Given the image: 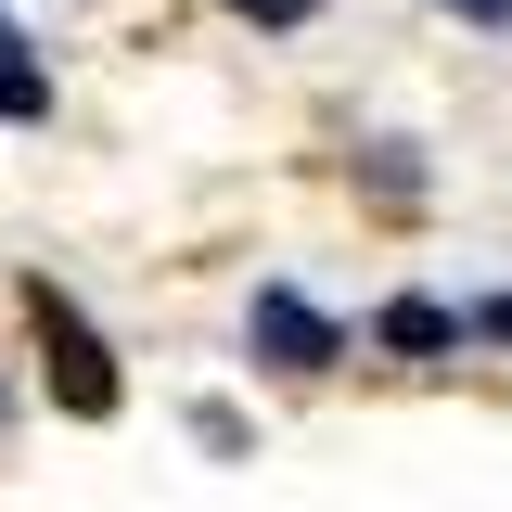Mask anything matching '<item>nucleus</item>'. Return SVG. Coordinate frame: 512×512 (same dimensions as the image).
<instances>
[{"instance_id": "f257e3e1", "label": "nucleus", "mask_w": 512, "mask_h": 512, "mask_svg": "<svg viewBox=\"0 0 512 512\" xmlns=\"http://www.w3.org/2000/svg\"><path fill=\"white\" fill-rule=\"evenodd\" d=\"M244 346L269 359V372H333V359H346L333 308H308L295 282H256V308H244Z\"/></svg>"}, {"instance_id": "f03ea898", "label": "nucleus", "mask_w": 512, "mask_h": 512, "mask_svg": "<svg viewBox=\"0 0 512 512\" xmlns=\"http://www.w3.org/2000/svg\"><path fill=\"white\" fill-rule=\"evenodd\" d=\"M39 333H52V397L77 410V423H116V359H103V333L77 320V295L39 282Z\"/></svg>"}, {"instance_id": "7ed1b4c3", "label": "nucleus", "mask_w": 512, "mask_h": 512, "mask_svg": "<svg viewBox=\"0 0 512 512\" xmlns=\"http://www.w3.org/2000/svg\"><path fill=\"white\" fill-rule=\"evenodd\" d=\"M372 333L397 346V359H448V346H461V308H448V295H384Z\"/></svg>"}, {"instance_id": "20e7f679", "label": "nucleus", "mask_w": 512, "mask_h": 512, "mask_svg": "<svg viewBox=\"0 0 512 512\" xmlns=\"http://www.w3.org/2000/svg\"><path fill=\"white\" fill-rule=\"evenodd\" d=\"M26 116H52V64H39V52H0V128H26Z\"/></svg>"}, {"instance_id": "39448f33", "label": "nucleus", "mask_w": 512, "mask_h": 512, "mask_svg": "<svg viewBox=\"0 0 512 512\" xmlns=\"http://www.w3.org/2000/svg\"><path fill=\"white\" fill-rule=\"evenodd\" d=\"M359 180H372L384 205H423V141H372V154H359Z\"/></svg>"}, {"instance_id": "423d86ee", "label": "nucleus", "mask_w": 512, "mask_h": 512, "mask_svg": "<svg viewBox=\"0 0 512 512\" xmlns=\"http://www.w3.org/2000/svg\"><path fill=\"white\" fill-rule=\"evenodd\" d=\"M461 346H512V295H474L461 308Z\"/></svg>"}, {"instance_id": "0eeeda50", "label": "nucleus", "mask_w": 512, "mask_h": 512, "mask_svg": "<svg viewBox=\"0 0 512 512\" xmlns=\"http://www.w3.org/2000/svg\"><path fill=\"white\" fill-rule=\"evenodd\" d=\"M231 13H256V26H308L320 0H231Z\"/></svg>"}, {"instance_id": "6e6552de", "label": "nucleus", "mask_w": 512, "mask_h": 512, "mask_svg": "<svg viewBox=\"0 0 512 512\" xmlns=\"http://www.w3.org/2000/svg\"><path fill=\"white\" fill-rule=\"evenodd\" d=\"M448 13H474V26H512V0H448Z\"/></svg>"}, {"instance_id": "1a4fd4ad", "label": "nucleus", "mask_w": 512, "mask_h": 512, "mask_svg": "<svg viewBox=\"0 0 512 512\" xmlns=\"http://www.w3.org/2000/svg\"><path fill=\"white\" fill-rule=\"evenodd\" d=\"M0 52H26V26H13V13H0Z\"/></svg>"}, {"instance_id": "9d476101", "label": "nucleus", "mask_w": 512, "mask_h": 512, "mask_svg": "<svg viewBox=\"0 0 512 512\" xmlns=\"http://www.w3.org/2000/svg\"><path fill=\"white\" fill-rule=\"evenodd\" d=\"M0 410H13V397H0Z\"/></svg>"}]
</instances>
